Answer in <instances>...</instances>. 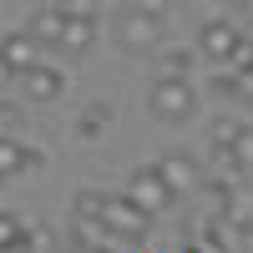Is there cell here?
<instances>
[{"label":"cell","instance_id":"cell-1","mask_svg":"<svg viewBox=\"0 0 253 253\" xmlns=\"http://www.w3.org/2000/svg\"><path fill=\"white\" fill-rule=\"evenodd\" d=\"M198 56L213 61V66H238L248 56V41H243V26L233 15H213L198 26Z\"/></svg>","mask_w":253,"mask_h":253},{"label":"cell","instance_id":"cell-2","mask_svg":"<svg viewBox=\"0 0 253 253\" xmlns=\"http://www.w3.org/2000/svg\"><path fill=\"white\" fill-rule=\"evenodd\" d=\"M203 107V96H198V86L193 81H152V86H147V112H152L157 122H187Z\"/></svg>","mask_w":253,"mask_h":253},{"label":"cell","instance_id":"cell-3","mask_svg":"<svg viewBox=\"0 0 253 253\" xmlns=\"http://www.w3.org/2000/svg\"><path fill=\"white\" fill-rule=\"evenodd\" d=\"M162 26H167V10L162 5H126L117 20V36L126 51H157L162 46Z\"/></svg>","mask_w":253,"mask_h":253},{"label":"cell","instance_id":"cell-4","mask_svg":"<svg viewBox=\"0 0 253 253\" xmlns=\"http://www.w3.org/2000/svg\"><path fill=\"white\" fill-rule=\"evenodd\" d=\"M126 203L137 208V213H147V218H157V213H167V208L177 203V193L162 182V172H157V162L152 167H137L132 177H126V193H122Z\"/></svg>","mask_w":253,"mask_h":253},{"label":"cell","instance_id":"cell-5","mask_svg":"<svg viewBox=\"0 0 253 253\" xmlns=\"http://www.w3.org/2000/svg\"><path fill=\"white\" fill-rule=\"evenodd\" d=\"M101 233L117 238V243H142L147 233H152V218L137 213L126 198H112V193H107V208H101Z\"/></svg>","mask_w":253,"mask_h":253},{"label":"cell","instance_id":"cell-6","mask_svg":"<svg viewBox=\"0 0 253 253\" xmlns=\"http://www.w3.org/2000/svg\"><path fill=\"white\" fill-rule=\"evenodd\" d=\"M96 20H101L96 5H66V31H61L56 51H66V56H86L91 41H96Z\"/></svg>","mask_w":253,"mask_h":253},{"label":"cell","instance_id":"cell-7","mask_svg":"<svg viewBox=\"0 0 253 253\" xmlns=\"http://www.w3.org/2000/svg\"><path fill=\"white\" fill-rule=\"evenodd\" d=\"M41 167V147L20 142V137H0V182H15Z\"/></svg>","mask_w":253,"mask_h":253},{"label":"cell","instance_id":"cell-8","mask_svg":"<svg viewBox=\"0 0 253 253\" xmlns=\"http://www.w3.org/2000/svg\"><path fill=\"white\" fill-rule=\"evenodd\" d=\"M36 66V41L26 31H5L0 36V71L5 76H26Z\"/></svg>","mask_w":253,"mask_h":253},{"label":"cell","instance_id":"cell-9","mask_svg":"<svg viewBox=\"0 0 253 253\" xmlns=\"http://www.w3.org/2000/svg\"><path fill=\"white\" fill-rule=\"evenodd\" d=\"M157 172H162V182L172 187L177 198H182V193H193V187L203 182V167H198L193 157H187V152H172V157H162V162H157Z\"/></svg>","mask_w":253,"mask_h":253},{"label":"cell","instance_id":"cell-10","mask_svg":"<svg viewBox=\"0 0 253 253\" xmlns=\"http://www.w3.org/2000/svg\"><path fill=\"white\" fill-rule=\"evenodd\" d=\"M20 86H26V101H56L61 91H66V71H56V66H36L20 76Z\"/></svg>","mask_w":253,"mask_h":253},{"label":"cell","instance_id":"cell-11","mask_svg":"<svg viewBox=\"0 0 253 253\" xmlns=\"http://www.w3.org/2000/svg\"><path fill=\"white\" fill-rule=\"evenodd\" d=\"M61 31H66V5H41V10H31V20H26V36L36 41V46H56Z\"/></svg>","mask_w":253,"mask_h":253},{"label":"cell","instance_id":"cell-12","mask_svg":"<svg viewBox=\"0 0 253 253\" xmlns=\"http://www.w3.org/2000/svg\"><path fill=\"white\" fill-rule=\"evenodd\" d=\"M152 66H157L162 81H187V71H193V46H157Z\"/></svg>","mask_w":253,"mask_h":253},{"label":"cell","instance_id":"cell-13","mask_svg":"<svg viewBox=\"0 0 253 253\" xmlns=\"http://www.w3.org/2000/svg\"><path fill=\"white\" fill-rule=\"evenodd\" d=\"M112 107H107V101H86V107H81V117H76V137H86V142H96L101 132H107V126H112Z\"/></svg>","mask_w":253,"mask_h":253},{"label":"cell","instance_id":"cell-14","mask_svg":"<svg viewBox=\"0 0 253 253\" xmlns=\"http://www.w3.org/2000/svg\"><path fill=\"white\" fill-rule=\"evenodd\" d=\"M31 248H36V233L20 218L0 213V253H31Z\"/></svg>","mask_w":253,"mask_h":253},{"label":"cell","instance_id":"cell-15","mask_svg":"<svg viewBox=\"0 0 253 253\" xmlns=\"http://www.w3.org/2000/svg\"><path fill=\"white\" fill-rule=\"evenodd\" d=\"M101 208H107V193H101V187H81L76 193V203H71V223H96L101 228Z\"/></svg>","mask_w":253,"mask_h":253},{"label":"cell","instance_id":"cell-16","mask_svg":"<svg viewBox=\"0 0 253 253\" xmlns=\"http://www.w3.org/2000/svg\"><path fill=\"white\" fill-rule=\"evenodd\" d=\"M223 172H253V126H238V137L233 147H228V157H223Z\"/></svg>","mask_w":253,"mask_h":253},{"label":"cell","instance_id":"cell-17","mask_svg":"<svg viewBox=\"0 0 253 253\" xmlns=\"http://www.w3.org/2000/svg\"><path fill=\"white\" fill-rule=\"evenodd\" d=\"M238 126H243V122H233V117H213V126H208V152H213L218 162L228 157V147H233Z\"/></svg>","mask_w":253,"mask_h":253},{"label":"cell","instance_id":"cell-18","mask_svg":"<svg viewBox=\"0 0 253 253\" xmlns=\"http://www.w3.org/2000/svg\"><path fill=\"white\" fill-rule=\"evenodd\" d=\"M233 81H238V101H243V107H253V51L233 66Z\"/></svg>","mask_w":253,"mask_h":253},{"label":"cell","instance_id":"cell-19","mask_svg":"<svg viewBox=\"0 0 253 253\" xmlns=\"http://www.w3.org/2000/svg\"><path fill=\"white\" fill-rule=\"evenodd\" d=\"M213 96H223V101L233 96V101H238V81H233V71H213Z\"/></svg>","mask_w":253,"mask_h":253},{"label":"cell","instance_id":"cell-20","mask_svg":"<svg viewBox=\"0 0 253 253\" xmlns=\"http://www.w3.org/2000/svg\"><path fill=\"white\" fill-rule=\"evenodd\" d=\"M243 253H253V228H243Z\"/></svg>","mask_w":253,"mask_h":253},{"label":"cell","instance_id":"cell-21","mask_svg":"<svg viewBox=\"0 0 253 253\" xmlns=\"http://www.w3.org/2000/svg\"><path fill=\"white\" fill-rule=\"evenodd\" d=\"M0 81H5V71H0Z\"/></svg>","mask_w":253,"mask_h":253}]
</instances>
